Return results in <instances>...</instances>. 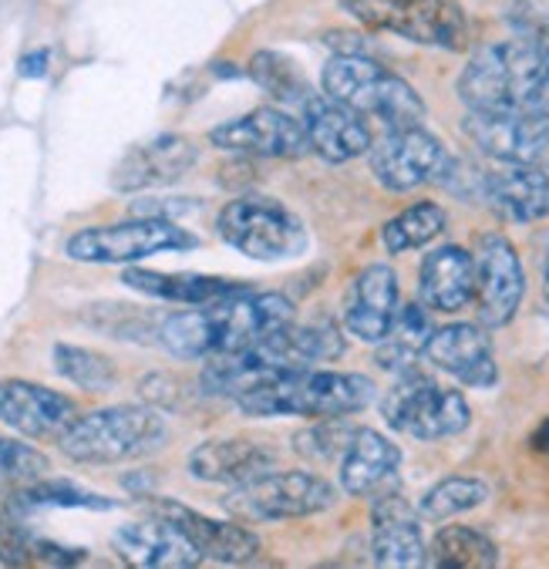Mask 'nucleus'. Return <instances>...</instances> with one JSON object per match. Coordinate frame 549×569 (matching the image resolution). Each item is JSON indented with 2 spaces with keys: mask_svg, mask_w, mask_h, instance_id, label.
Listing matches in <instances>:
<instances>
[{
  "mask_svg": "<svg viewBox=\"0 0 549 569\" xmlns=\"http://www.w3.org/2000/svg\"><path fill=\"white\" fill-rule=\"evenodd\" d=\"M293 320V303L283 293H253L250 287L199 310H182L162 320L159 345L176 358H219L260 345L263 337Z\"/></svg>",
  "mask_w": 549,
  "mask_h": 569,
  "instance_id": "f257e3e1",
  "label": "nucleus"
},
{
  "mask_svg": "<svg viewBox=\"0 0 549 569\" xmlns=\"http://www.w3.org/2000/svg\"><path fill=\"white\" fill-rule=\"evenodd\" d=\"M378 388L365 375L348 371H283L237 398V408L253 418H348L375 401Z\"/></svg>",
  "mask_w": 549,
  "mask_h": 569,
  "instance_id": "f03ea898",
  "label": "nucleus"
},
{
  "mask_svg": "<svg viewBox=\"0 0 549 569\" xmlns=\"http://www.w3.org/2000/svg\"><path fill=\"white\" fill-rule=\"evenodd\" d=\"M169 428L156 408L112 405L81 418L58 438L61 451L78 466H119L162 448Z\"/></svg>",
  "mask_w": 549,
  "mask_h": 569,
  "instance_id": "7ed1b4c3",
  "label": "nucleus"
},
{
  "mask_svg": "<svg viewBox=\"0 0 549 569\" xmlns=\"http://www.w3.org/2000/svg\"><path fill=\"white\" fill-rule=\"evenodd\" d=\"M323 94L358 111L361 119H375L385 129H411L425 122V101L418 91L365 54H338L327 61L320 74Z\"/></svg>",
  "mask_w": 549,
  "mask_h": 569,
  "instance_id": "20e7f679",
  "label": "nucleus"
},
{
  "mask_svg": "<svg viewBox=\"0 0 549 569\" xmlns=\"http://www.w3.org/2000/svg\"><path fill=\"white\" fill-rule=\"evenodd\" d=\"M546 38L496 41L472 54L459 78V94L469 111H502L536 104V88L542 78Z\"/></svg>",
  "mask_w": 549,
  "mask_h": 569,
  "instance_id": "39448f33",
  "label": "nucleus"
},
{
  "mask_svg": "<svg viewBox=\"0 0 549 569\" xmlns=\"http://www.w3.org/2000/svg\"><path fill=\"white\" fill-rule=\"evenodd\" d=\"M341 8L368 31L438 51L469 48V18L459 0H341Z\"/></svg>",
  "mask_w": 549,
  "mask_h": 569,
  "instance_id": "423d86ee",
  "label": "nucleus"
},
{
  "mask_svg": "<svg viewBox=\"0 0 549 569\" xmlns=\"http://www.w3.org/2000/svg\"><path fill=\"white\" fill-rule=\"evenodd\" d=\"M216 230L237 253L263 263L293 260L307 250L303 222L277 199L243 196L223 206L216 219Z\"/></svg>",
  "mask_w": 549,
  "mask_h": 569,
  "instance_id": "0eeeda50",
  "label": "nucleus"
},
{
  "mask_svg": "<svg viewBox=\"0 0 549 569\" xmlns=\"http://www.w3.org/2000/svg\"><path fill=\"white\" fill-rule=\"evenodd\" d=\"M196 237L172 219L159 216H136L129 222L112 226H84L74 237H68L64 253L74 263H98V267H129L146 257L166 250H192Z\"/></svg>",
  "mask_w": 549,
  "mask_h": 569,
  "instance_id": "6e6552de",
  "label": "nucleus"
},
{
  "mask_svg": "<svg viewBox=\"0 0 549 569\" xmlns=\"http://www.w3.org/2000/svg\"><path fill=\"white\" fill-rule=\"evenodd\" d=\"M381 415L388 428L411 435L418 441H438V438H452L469 428V401L442 388L435 378L421 375L418 368L398 375L391 391L381 398Z\"/></svg>",
  "mask_w": 549,
  "mask_h": 569,
  "instance_id": "1a4fd4ad",
  "label": "nucleus"
},
{
  "mask_svg": "<svg viewBox=\"0 0 549 569\" xmlns=\"http://www.w3.org/2000/svg\"><path fill=\"white\" fill-rule=\"evenodd\" d=\"M338 502V489L313 472H263L223 499L227 512L243 522H277L327 512Z\"/></svg>",
  "mask_w": 549,
  "mask_h": 569,
  "instance_id": "9d476101",
  "label": "nucleus"
},
{
  "mask_svg": "<svg viewBox=\"0 0 549 569\" xmlns=\"http://www.w3.org/2000/svg\"><path fill=\"white\" fill-rule=\"evenodd\" d=\"M466 136L506 166L549 169V108L522 104L502 111H469Z\"/></svg>",
  "mask_w": 549,
  "mask_h": 569,
  "instance_id": "9b49d317",
  "label": "nucleus"
},
{
  "mask_svg": "<svg viewBox=\"0 0 549 569\" xmlns=\"http://www.w3.org/2000/svg\"><path fill=\"white\" fill-rule=\"evenodd\" d=\"M371 172L388 192H411L425 182L442 179L449 169V152L425 126L411 129H385L378 142L368 149Z\"/></svg>",
  "mask_w": 549,
  "mask_h": 569,
  "instance_id": "f8f14e48",
  "label": "nucleus"
},
{
  "mask_svg": "<svg viewBox=\"0 0 549 569\" xmlns=\"http://www.w3.org/2000/svg\"><path fill=\"white\" fill-rule=\"evenodd\" d=\"M476 310L482 327H506L526 293V273L516 247L502 233H486L476 243Z\"/></svg>",
  "mask_w": 549,
  "mask_h": 569,
  "instance_id": "ddd939ff",
  "label": "nucleus"
},
{
  "mask_svg": "<svg viewBox=\"0 0 549 569\" xmlns=\"http://www.w3.org/2000/svg\"><path fill=\"white\" fill-rule=\"evenodd\" d=\"M209 142L230 156L247 159H300L310 152L303 122L280 108H253L243 119L216 126L209 132Z\"/></svg>",
  "mask_w": 549,
  "mask_h": 569,
  "instance_id": "4468645a",
  "label": "nucleus"
},
{
  "mask_svg": "<svg viewBox=\"0 0 549 569\" xmlns=\"http://www.w3.org/2000/svg\"><path fill=\"white\" fill-rule=\"evenodd\" d=\"M78 418V408L68 395L51 391L34 381L8 378L0 381V425L14 428L34 441H58Z\"/></svg>",
  "mask_w": 549,
  "mask_h": 569,
  "instance_id": "2eb2a0df",
  "label": "nucleus"
},
{
  "mask_svg": "<svg viewBox=\"0 0 549 569\" xmlns=\"http://www.w3.org/2000/svg\"><path fill=\"white\" fill-rule=\"evenodd\" d=\"M300 104H303L307 142L323 162L341 166V162L368 156L375 139H371L368 119H361L358 111L345 108L341 101L327 94H307Z\"/></svg>",
  "mask_w": 549,
  "mask_h": 569,
  "instance_id": "dca6fc26",
  "label": "nucleus"
},
{
  "mask_svg": "<svg viewBox=\"0 0 549 569\" xmlns=\"http://www.w3.org/2000/svg\"><path fill=\"white\" fill-rule=\"evenodd\" d=\"M149 512L176 522L192 539V546L199 549L202 559H216V562H223V566H243V562H250V559H257L263 552L260 536L250 532L247 526L209 519V516H202V512H196V509H189L182 502L152 499Z\"/></svg>",
  "mask_w": 549,
  "mask_h": 569,
  "instance_id": "f3484780",
  "label": "nucleus"
},
{
  "mask_svg": "<svg viewBox=\"0 0 549 569\" xmlns=\"http://www.w3.org/2000/svg\"><path fill=\"white\" fill-rule=\"evenodd\" d=\"M425 358L438 368L462 381L466 388H492L499 381L492 340L479 323H449L431 330Z\"/></svg>",
  "mask_w": 549,
  "mask_h": 569,
  "instance_id": "a211bd4d",
  "label": "nucleus"
},
{
  "mask_svg": "<svg viewBox=\"0 0 549 569\" xmlns=\"http://www.w3.org/2000/svg\"><path fill=\"white\" fill-rule=\"evenodd\" d=\"M425 536H421V516L395 492L375 496L371 506V559L388 569H411L425 566Z\"/></svg>",
  "mask_w": 549,
  "mask_h": 569,
  "instance_id": "6ab92c4d",
  "label": "nucleus"
},
{
  "mask_svg": "<svg viewBox=\"0 0 549 569\" xmlns=\"http://www.w3.org/2000/svg\"><path fill=\"white\" fill-rule=\"evenodd\" d=\"M116 552L139 569H192L202 562L192 539L169 519L152 516L149 522H129L112 536Z\"/></svg>",
  "mask_w": 549,
  "mask_h": 569,
  "instance_id": "aec40b11",
  "label": "nucleus"
},
{
  "mask_svg": "<svg viewBox=\"0 0 549 569\" xmlns=\"http://www.w3.org/2000/svg\"><path fill=\"white\" fill-rule=\"evenodd\" d=\"M196 146L182 136H159L139 149H132L112 172V186L119 192H142L179 182L196 166Z\"/></svg>",
  "mask_w": 549,
  "mask_h": 569,
  "instance_id": "412c9836",
  "label": "nucleus"
},
{
  "mask_svg": "<svg viewBox=\"0 0 549 569\" xmlns=\"http://www.w3.org/2000/svg\"><path fill=\"white\" fill-rule=\"evenodd\" d=\"M398 313V273L385 263H371L361 270L345 297V327L365 340L378 345L395 323Z\"/></svg>",
  "mask_w": 549,
  "mask_h": 569,
  "instance_id": "4be33fe9",
  "label": "nucleus"
},
{
  "mask_svg": "<svg viewBox=\"0 0 549 569\" xmlns=\"http://www.w3.org/2000/svg\"><path fill=\"white\" fill-rule=\"evenodd\" d=\"M401 448L375 428H358L341 455V489L355 499H375L398 479Z\"/></svg>",
  "mask_w": 549,
  "mask_h": 569,
  "instance_id": "5701e85b",
  "label": "nucleus"
},
{
  "mask_svg": "<svg viewBox=\"0 0 549 569\" xmlns=\"http://www.w3.org/2000/svg\"><path fill=\"white\" fill-rule=\"evenodd\" d=\"M479 199L509 222H539L549 219V176L546 169L502 162V169L482 172Z\"/></svg>",
  "mask_w": 549,
  "mask_h": 569,
  "instance_id": "b1692460",
  "label": "nucleus"
},
{
  "mask_svg": "<svg viewBox=\"0 0 549 569\" xmlns=\"http://www.w3.org/2000/svg\"><path fill=\"white\" fill-rule=\"evenodd\" d=\"M277 455L263 441L250 438H216L202 441L189 455V472L199 482H216V486H243L263 472H270Z\"/></svg>",
  "mask_w": 549,
  "mask_h": 569,
  "instance_id": "393cba45",
  "label": "nucleus"
},
{
  "mask_svg": "<svg viewBox=\"0 0 549 569\" xmlns=\"http://www.w3.org/2000/svg\"><path fill=\"white\" fill-rule=\"evenodd\" d=\"M418 297L428 310L456 313L476 297V260L462 247H438L421 260Z\"/></svg>",
  "mask_w": 549,
  "mask_h": 569,
  "instance_id": "a878e982",
  "label": "nucleus"
},
{
  "mask_svg": "<svg viewBox=\"0 0 549 569\" xmlns=\"http://www.w3.org/2000/svg\"><path fill=\"white\" fill-rule=\"evenodd\" d=\"M122 283L139 290V293H149V297H159V300H172V303H212L219 297H230V293H240L247 290V283L240 280H227V277H206V273H162V270H126L122 273Z\"/></svg>",
  "mask_w": 549,
  "mask_h": 569,
  "instance_id": "bb28decb",
  "label": "nucleus"
},
{
  "mask_svg": "<svg viewBox=\"0 0 549 569\" xmlns=\"http://www.w3.org/2000/svg\"><path fill=\"white\" fill-rule=\"evenodd\" d=\"M425 562L438 569H492L499 566V549L472 526H446L435 532Z\"/></svg>",
  "mask_w": 549,
  "mask_h": 569,
  "instance_id": "cd10ccee",
  "label": "nucleus"
},
{
  "mask_svg": "<svg viewBox=\"0 0 549 569\" xmlns=\"http://www.w3.org/2000/svg\"><path fill=\"white\" fill-rule=\"evenodd\" d=\"M431 320L428 313L418 307V303H408V307H398L395 313V323L388 327V333L378 340V365L385 371H395V375H405L415 368V361L425 355V345L431 337Z\"/></svg>",
  "mask_w": 549,
  "mask_h": 569,
  "instance_id": "c85d7f7f",
  "label": "nucleus"
},
{
  "mask_svg": "<svg viewBox=\"0 0 549 569\" xmlns=\"http://www.w3.org/2000/svg\"><path fill=\"white\" fill-rule=\"evenodd\" d=\"M446 222H449V216L438 202H415V206H408L405 212H398L395 219L385 222V230H381L385 250L395 253V257L408 253V250H421L435 237L446 233Z\"/></svg>",
  "mask_w": 549,
  "mask_h": 569,
  "instance_id": "c756f323",
  "label": "nucleus"
},
{
  "mask_svg": "<svg viewBox=\"0 0 549 569\" xmlns=\"http://www.w3.org/2000/svg\"><path fill=\"white\" fill-rule=\"evenodd\" d=\"M486 499H489V486L486 482L469 479V476H452V479H442L438 486H431L421 496L418 516L428 519V522H446L452 516H462L469 509H479Z\"/></svg>",
  "mask_w": 549,
  "mask_h": 569,
  "instance_id": "7c9ffc66",
  "label": "nucleus"
},
{
  "mask_svg": "<svg viewBox=\"0 0 549 569\" xmlns=\"http://www.w3.org/2000/svg\"><path fill=\"white\" fill-rule=\"evenodd\" d=\"M54 371L78 385L81 391H108L116 385V365L98 351L58 345L54 348Z\"/></svg>",
  "mask_w": 549,
  "mask_h": 569,
  "instance_id": "2f4dec72",
  "label": "nucleus"
},
{
  "mask_svg": "<svg viewBox=\"0 0 549 569\" xmlns=\"http://www.w3.org/2000/svg\"><path fill=\"white\" fill-rule=\"evenodd\" d=\"M48 472L51 466L38 448L0 431V492H21Z\"/></svg>",
  "mask_w": 549,
  "mask_h": 569,
  "instance_id": "473e14b6",
  "label": "nucleus"
},
{
  "mask_svg": "<svg viewBox=\"0 0 549 569\" xmlns=\"http://www.w3.org/2000/svg\"><path fill=\"white\" fill-rule=\"evenodd\" d=\"M250 78L270 94V98H277V101H303L310 91H307V81H303V74H300V68L290 61V58H283V54H277V51H260V54H253V61H250Z\"/></svg>",
  "mask_w": 549,
  "mask_h": 569,
  "instance_id": "72a5a7b5",
  "label": "nucleus"
},
{
  "mask_svg": "<svg viewBox=\"0 0 549 569\" xmlns=\"http://www.w3.org/2000/svg\"><path fill=\"white\" fill-rule=\"evenodd\" d=\"M355 431L358 428H351L345 418H320L313 428H303L293 438V448L310 462H341V455L351 445Z\"/></svg>",
  "mask_w": 549,
  "mask_h": 569,
  "instance_id": "f704fd0d",
  "label": "nucleus"
},
{
  "mask_svg": "<svg viewBox=\"0 0 549 569\" xmlns=\"http://www.w3.org/2000/svg\"><path fill=\"white\" fill-rule=\"evenodd\" d=\"M24 506H58V509H112L116 502L104 499V496H94L74 482H61V479H38L31 486H24L21 492H14Z\"/></svg>",
  "mask_w": 549,
  "mask_h": 569,
  "instance_id": "c9c22d12",
  "label": "nucleus"
},
{
  "mask_svg": "<svg viewBox=\"0 0 549 569\" xmlns=\"http://www.w3.org/2000/svg\"><path fill=\"white\" fill-rule=\"evenodd\" d=\"M31 539L18 522H11L4 512H0V562L4 566H28L34 562L31 556Z\"/></svg>",
  "mask_w": 549,
  "mask_h": 569,
  "instance_id": "e433bc0d",
  "label": "nucleus"
},
{
  "mask_svg": "<svg viewBox=\"0 0 549 569\" xmlns=\"http://www.w3.org/2000/svg\"><path fill=\"white\" fill-rule=\"evenodd\" d=\"M48 61H51V54L41 48V51L24 54L21 64H18V71H21V78H44L48 74Z\"/></svg>",
  "mask_w": 549,
  "mask_h": 569,
  "instance_id": "4c0bfd02",
  "label": "nucleus"
},
{
  "mask_svg": "<svg viewBox=\"0 0 549 569\" xmlns=\"http://www.w3.org/2000/svg\"><path fill=\"white\" fill-rule=\"evenodd\" d=\"M536 104L549 108V38H546V61H542V78L536 88Z\"/></svg>",
  "mask_w": 549,
  "mask_h": 569,
  "instance_id": "58836bf2",
  "label": "nucleus"
},
{
  "mask_svg": "<svg viewBox=\"0 0 549 569\" xmlns=\"http://www.w3.org/2000/svg\"><path fill=\"white\" fill-rule=\"evenodd\" d=\"M532 448L539 451V455H546L549 459V418L536 428V435H532Z\"/></svg>",
  "mask_w": 549,
  "mask_h": 569,
  "instance_id": "ea45409f",
  "label": "nucleus"
},
{
  "mask_svg": "<svg viewBox=\"0 0 549 569\" xmlns=\"http://www.w3.org/2000/svg\"><path fill=\"white\" fill-rule=\"evenodd\" d=\"M542 297L549 303V257H546V267H542Z\"/></svg>",
  "mask_w": 549,
  "mask_h": 569,
  "instance_id": "a19ab883",
  "label": "nucleus"
}]
</instances>
